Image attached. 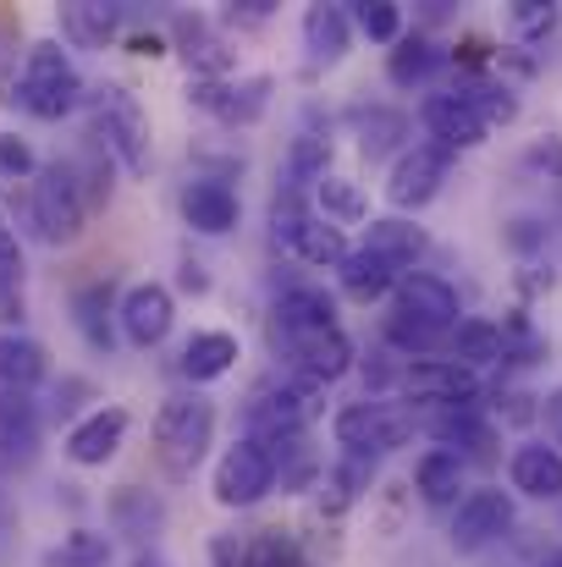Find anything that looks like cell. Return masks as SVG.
Listing matches in <instances>:
<instances>
[{
    "label": "cell",
    "mask_w": 562,
    "mask_h": 567,
    "mask_svg": "<svg viewBox=\"0 0 562 567\" xmlns=\"http://www.w3.org/2000/svg\"><path fill=\"white\" fill-rule=\"evenodd\" d=\"M237 359H243V348H237L232 331H193L183 342L177 370H183V380H193V385H215V380H226L237 370Z\"/></svg>",
    "instance_id": "ffe728a7"
},
{
    "label": "cell",
    "mask_w": 562,
    "mask_h": 567,
    "mask_svg": "<svg viewBox=\"0 0 562 567\" xmlns=\"http://www.w3.org/2000/svg\"><path fill=\"white\" fill-rule=\"evenodd\" d=\"M116 287L100 276V281H83L78 292H72V326H78V337L94 348V353H111L116 348Z\"/></svg>",
    "instance_id": "e0dca14e"
},
{
    "label": "cell",
    "mask_w": 562,
    "mask_h": 567,
    "mask_svg": "<svg viewBox=\"0 0 562 567\" xmlns=\"http://www.w3.org/2000/svg\"><path fill=\"white\" fill-rule=\"evenodd\" d=\"M237 567H304L298 546L282 535V529H259L248 546H243V563Z\"/></svg>",
    "instance_id": "b9f144b4"
},
{
    "label": "cell",
    "mask_w": 562,
    "mask_h": 567,
    "mask_svg": "<svg viewBox=\"0 0 562 567\" xmlns=\"http://www.w3.org/2000/svg\"><path fill=\"white\" fill-rule=\"evenodd\" d=\"M375 424H380V402H348V408H337V419H331V435H337V446L348 452V457H375Z\"/></svg>",
    "instance_id": "e575fe53"
},
{
    "label": "cell",
    "mask_w": 562,
    "mask_h": 567,
    "mask_svg": "<svg viewBox=\"0 0 562 567\" xmlns=\"http://www.w3.org/2000/svg\"><path fill=\"white\" fill-rule=\"evenodd\" d=\"M397 391L419 408H480V375L463 370L458 359H408Z\"/></svg>",
    "instance_id": "8992f818"
},
{
    "label": "cell",
    "mask_w": 562,
    "mask_h": 567,
    "mask_svg": "<svg viewBox=\"0 0 562 567\" xmlns=\"http://www.w3.org/2000/svg\"><path fill=\"white\" fill-rule=\"evenodd\" d=\"M116 22H122V11H116V6L72 0V6H61V44H78V50H105V44L116 39Z\"/></svg>",
    "instance_id": "484cf974"
},
{
    "label": "cell",
    "mask_w": 562,
    "mask_h": 567,
    "mask_svg": "<svg viewBox=\"0 0 562 567\" xmlns=\"http://www.w3.org/2000/svg\"><path fill=\"white\" fill-rule=\"evenodd\" d=\"M469 485V463L458 457V452H447V446H430L419 463H413V491H419V502H430V507H458L463 491Z\"/></svg>",
    "instance_id": "7402d4cb"
},
{
    "label": "cell",
    "mask_w": 562,
    "mask_h": 567,
    "mask_svg": "<svg viewBox=\"0 0 562 567\" xmlns=\"http://www.w3.org/2000/svg\"><path fill=\"white\" fill-rule=\"evenodd\" d=\"M187 100L198 105V111H210L215 122H226V127H254L259 116H265V105H270V78H243V83H232V78H187Z\"/></svg>",
    "instance_id": "7c38bea8"
},
{
    "label": "cell",
    "mask_w": 562,
    "mask_h": 567,
    "mask_svg": "<svg viewBox=\"0 0 562 567\" xmlns=\"http://www.w3.org/2000/svg\"><path fill=\"white\" fill-rule=\"evenodd\" d=\"M89 122H94V144L133 177H150V116L139 105V94L127 83H100L89 89Z\"/></svg>",
    "instance_id": "7a4b0ae2"
},
{
    "label": "cell",
    "mask_w": 562,
    "mask_h": 567,
    "mask_svg": "<svg viewBox=\"0 0 562 567\" xmlns=\"http://www.w3.org/2000/svg\"><path fill=\"white\" fill-rule=\"evenodd\" d=\"M320 177H331V138L326 133H298L287 144V183L315 188Z\"/></svg>",
    "instance_id": "d590c367"
},
{
    "label": "cell",
    "mask_w": 562,
    "mask_h": 567,
    "mask_svg": "<svg viewBox=\"0 0 562 567\" xmlns=\"http://www.w3.org/2000/svg\"><path fill=\"white\" fill-rule=\"evenodd\" d=\"M447 172H452V150H441V144H408V150L391 161L386 198H391L397 209H425V204L441 193Z\"/></svg>",
    "instance_id": "8fae6325"
},
{
    "label": "cell",
    "mask_w": 562,
    "mask_h": 567,
    "mask_svg": "<svg viewBox=\"0 0 562 567\" xmlns=\"http://www.w3.org/2000/svg\"><path fill=\"white\" fill-rule=\"evenodd\" d=\"M452 94H458L463 105H474V116H480L486 127H497V122H513V116H519L513 89H508V83H497V78H458V83H452Z\"/></svg>",
    "instance_id": "d6a6232c"
},
{
    "label": "cell",
    "mask_w": 562,
    "mask_h": 567,
    "mask_svg": "<svg viewBox=\"0 0 562 567\" xmlns=\"http://www.w3.org/2000/svg\"><path fill=\"white\" fill-rule=\"evenodd\" d=\"M44 375H50L44 342H33L22 331H0V391H33Z\"/></svg>",
    "instance_id": "d4e9b609"
},
{
    "label": "cell",
    "mask_w": 562,
    "mask_h": 567,
    "mask_svg": "<svg viewBox=\"0 0 562 567\" xmlns=\"http://www.w3.org/2000/svg\"><path fill=\"white\" fill-rule=\"evenodd\" d=\"M541 567H562V546H558V551H546V563H541Z\"/></svg>",
    "instance_id": "681fc988"
},
{
    "label": "cell",
    "mask_w": 562,
    "mask_h": 567,
    "mask_svg": "<svg viewBox=\"0 0 562 567\" xmlns=\"http://www.w3.org/2000/svg\"><path fill=\"white\" fill-rule=\"evenodd\" d=\"M39 155H33V144L22 138V133H0V177H11V183H22V177H39Z\"/></svg>",
    "instance_id": "7bdbcfd3"
},
{
    "label": "cell",
    "mask_w": 562,
    "mask_h": 567,
    "mask_svg": "<svg viewBox=\"0 0 562 567\" xmlns=\"http://www.w3.org/2000/svg\"><path fill=\"white\" fill-rule=\"evenodd\" d=\"M33 122H61L78 105H89V83L72 61V50L61 39H33L22 50V72H17V94H11Z\"/></svg>",
    "instance_id": "6da1fadb"
},
{
    "label": "cell",
    "mask_w": 562,
    "mask_h": 567,
    "mask_svg": "<svg viewBox=\"0 0 562 567\" xmlns=\"http://www.w3.org/2000/svg\"><path fill=\"white\" fill-rule=\"evenodd\" d=\"M287 248H293L304 265H315V270H343V259L354 254L348 237H343V226H331L326 215H304V226L293 231Z\"/></svg>",
    "instance_id": "4316f807"
},
{
    "label": "cell",
    "mask_w": 562,
    "mask_h": 567,
    "mask_svg": "<svg viewBox=\"0 0 562 567\" xmlns=\"http://www.w3.org/2000/svg\"><path fill=\"white\" fill-rule=\"evenodd\" d=\"M270 491H276V452H270L265 441L243 435V441H232V446L215 457V474H210L215 507L243 513V507H259Z\"/></svg>",
    "instance_id": "5b68a950"
},
{
    "label": "cell",
    "mask_w": 562,
    "mask_h": 567,
    "mask_svg": "<svg viewBox=\"0 0 562 567\" xmlns=\"http://www.w3.org/2000/svg\"><path fill=\"white\" fill-rule=\"evenodd\" d=\"M397 265H386L380 254L370 248H354L348 259H343V270H337V281H343V292L348 298H359V303H375V298H391V287H397Z\"/></svg>",
    "instance_id": "83f0119b"
},
{
    "label": "cell",
    "mask_w": 562,
    "mask_h": 567,
    "mask_svg": "<svg viewBox=\"0 0 562 567\" xmlns=\"http://www.w3.org/2000/svg\"><path fill=\"white\" fill-rule=\"evenodd\" d=\"M558 22H562V6H552V0H519V6H508V33L524 39V44L546 39Z\"/></svg>",
    "instance_id": "ab89813d"
},
{
    "label": "cell",
    "mask_w": 562,
    "mask_h": 567,
    "mask_svg": "<svg viewBox=\"0 0 562 567\" xmlns=\"http://www.w3.org/2000/svg\"><path fill=\"white\" fill-rule=\"evenodd\" d=\"M530 166H541V172H552V177H562V138H546V144H535L530 155H524Z\"/></svg>",
    "instance_id": "ee69618b"
},
{
    "label": "cell",
    "mask_w": 562,
    "mask_h": 567,
    "mask_svg": "<svg viewBox=\"0 0 562 567\" xmlns=\"http://www.w3.org/2000/svg\"><path fill=\"white\" fill-rule=\"evenodd\" d=\"M441 66H447V50H441L436 39H425V33H402V39L386 50V78H391L397 89H425Z\"/></svg>",
    "instance_id": "cb8c5ba5"
},
{
    "label": "cell",
    "mask_w": 562,
    "mask_h": 567,
    "mask_svg": "<svg viewBox=\"0 0 562 567\" xmlns=\"http://www.w3.org/2000/svg\"><path fill=\"white\" fill-rule=\"evenodd\" d=\"M127 430H133L127 408H122V402H100V408H89L83 419H72L61 452H67V463H78V468H105V463L127 446Z\"/></svg>",
    "instance_id": "9c48e42d"
},
{
    "label": "cell",
    "mask_w": 562,
    "mask_h": 567,
    "mask_svg": "<svg viewBox=\"0 0 562 567\" xmlns=\"http://www.w3.org/2000/svg\"><path fill=\"white\" fill-rule=\"evenodd\" d=\"M541 419H546V430H552V435L562 441V385L552 391V396H546V402H541Z\"/></svg>",
    "instance_id": "bcb514c9"
},
{
    "label": "cell",
    "mask_w": 562,
    "mask_h": 567,
    "mask_svg": "<svg viewBox=\"0 0 562 567\" xmlns=\"http://www.w3.org/2000/svg\"><path fill=\"white\" fill-rule=\"evenodd\" d=\"M0 226H6V220H0Z\"/></svg>",
    "instance_id": "f907efd6"
},
{
    "label": "cell",
    "mask_w": 562,
    "mask_h": 567,
    "mask_svg": "<svg viewBox=\"0 0 562 567\" xmlns=\"http://www.w3.org/2000/svg\"><path fill=\"white\" fill-rule=\"evenodd\" d=\"M39 446V402L33 391H0V468H22Z\"/></svg>",
    "instance_id": "ac0fdd59"
},
{
    "label": "cell",
    "mask_w": 562,
    "mask_h": 567,
    "mask_svg": "<svg viewBox=\"0 0 562 567\" xmlns=\"http://www.w3.org/2000/svg\"><path fill=\"white\" fill-rule=\"evenodd\" d=\"M359 248L380 254L386 265H397V270L408 276V270H419L430 237H425V226H413L408 215H375L370 226H365V243H359Z\"/></svg>",
    "instance_id": "d6986e66"
},
{
    "label": "cell",
    "mask_w": 562,
    "mask_h": 567,
    "mask_svg": "<svg viewBox=\"0 0 562 567\" xmlns=\"http://www.w3.org/2000/svg\"><path fill=\"white\" fill-rule=\"evenodd\" d=\"M72 166H78V183H83L89 209H105V204H111V193H116V183H111V177H116V161L94 144V150H89L83 161H72Z\"/></svg>",
    "instance_id": "60d3db41"
},
{
    "label": "cell",
    "mask_w": 562,
    "mask_h": 567,
    "mask_svg": "<svg viewBox=\"0 0 562 567\" xmlns=\"http://www.w3.org/2000/svg\"><path fill=\"white\" fill-rule=\"evenodd\" d=\"M315 204H320V215H326L331 226H359V220H370L365 188H359L354 177H337V172L315 183Z\"/></svg>",
    "instance_id": "1f68e13d"
},
{
    "label": "cell",
    "mask_w": 562,
    "mask_h": 567,
    "mask_svg": "<svg viewBox=\"0 0 562 567\" xmlns=\"http://www.w3.org/2000/svg\"><path fill=\"white\" fill-rule=\"evenodd\" d=\"M183 292H210V276H204V265H183Z\"/></svg>",
    "instance_id": "c3c4849f"
},
{
    "label": "cell",
    "mask_w": 562,
    "mask_h": 567,
    "mask_svg": "<svg viewBox=\"0 0 562 567\" xmlns=\"http://www.w3.org/2000/svg\"><path fill=\"white\" fill-rule=\"evenodd\" d=\"M172 326H177V298H172V287H161V281H133L127 292H122V303H116V337L127 342V348H161L166 337H172Z\"/></svg>",
    "instance_id": "52a82bcc"
},
{
    "label": "cell",
    "mask_w": 562,
    "mask_h": 567,
    "mask_svg": "<svg viewBox=\"0 0 562 567\" xmlns=\"http://www.w3.org/2000/svg\"><path fill=\"white\" fill-rule=\"evenodd\" d=\"M508 243H513V248H535V243H546V226L524 215V220H513V231H508Z\"/></svg>",
    "instance_id": "f6af8a7d"
},
{
    "label": "cell",
    "mask_w": 562,
    "mask_h": 567,
    "mask_svg": "<svg viewBox=\"0 0 562 567\" xmlns=\"http://www.w3.org/2000/svg\"><path fill=\"white\" fill-rule=\"evenodd\" d=\"M380 337H386V348L397 359H430L436 348H447V331H430V326H419V320H408L397 309L380 320Z\"/></svg>",
    "instance_id": "8d00e7d4"
},
{
    "label": "cell",
    "mask_w": 562,
    "mask_h": 567,
    "mask_svg": "<svg viewBox=\"0 0 562 567\" xmlns=\"http://www.w3.org/2000/svg\"><path fill=\"white\" fill-rule=\"evenodd\" d=\"M28 215H33V231L44 243H78L83 226H89V198H83V183H78V166L72 161H44L39 177H33V193H28Z\"/></svg>",
    "instance_id": "277c9868"
},
{
    "label": "cell",
    "mask_w": 562,
    "mask_h": 567,
    "mask_svg": "<svg viewBox=\"0 0 562 567\" xmlns=\"http://www.w3.org/2000/svg\"><path fill=\"white\" fill-rule=\"evenodd\" d=\"M22 243L11 237V226H0V315L6 320H22Z\"/></svg>",
    "instance_id": "74e56055"
},
{
    "label": "cell",
    "mask_w": 562,
    "mask_h": 567,
    "mask_svg": "<svg viewBox=\"0 0 562 567\" xmlns=\"http://www.w3.org/2000/svg\"><path fill=\"white\" fill-rule=\"evenodd\" d=\"M447 353L463 364V370H486V364H502L508 359V337H502V326L497 320H486V315H463L458 326H452V337H447Z\"/></svg>",
    "instance_id": "603a6c76"
},
{
    "label": "cell",
    "mask_w": 562,
    "mask_h": 567,
    "mask_svg": "<svg viewBox=\"0 0 562 567\" xmlns=\"http://www.w3.org/2000/svg\"><path fill=\"white\" fill-rule=\"evenodd\" d=\"M215 441V402L198 396V391H172L161 408H155V452L166 463L172 480H187L204 452Z\"/></svg>",
    "instance_id": "3957f363"
},
{
    "label": "cell",
    "mask_w": 562,
    "mask_h": 567,
    "mask_svg": "<svg viewBox=\"0 0 562 567\" xmlns=\"http://www.w3.org/2000/svg\"><path fill=\"white\" fill-rule=\"evenodd\" d=\"M177 204H183V220L198 237H226V231H237V215H243L226 177H187Z\"/></svg>",
    "instance_id": "9a60e30c"
},
{
    "label": "cell",
    "mask_w": 562,
    "mask_h": 567,
    "mask_svg": "<svg viewBox=\"0 0 562 567\" xmlns=\"http://www.w3.org/2000/svg\"><path fill=\"white\" fill-rule=\"evenodd\" d=\"M304 50L315 66H337L348 50H354V17L343 6H309L304 11Z\"/></svg>",
    "instance_id": "44dd1931"
},
{
    "label": "cell",
    "mask_w": 562,
    "mask_h": 567,
    "mask_svg": "<svg viewBox=\"0 0 562 567\" xmlns=\"http://www.w3.org/2000/svg\"><path fill=\"white\" fill-rule=\"evenodd\" d=\"M348 17H354V28H359L370 44H397V39H402V6H397V0H359Z\"/></svg>",
    "instance_id": "f35d334b"
},
{
    "label": "cell",
    "mask_w": 562,
    "mask_h": 567,
    "mask_svg": "<svg viewBox=\"0 0 562 567\" xmlns=\"http://www.w3.org/2000/svg\"><path fill=\"white\" fill-rule=\"evenodd\" d=\"M111 535H100V529H72V535H61L55 546H44L39 551V567H111Z\"/></svg>",
    "instance_id": "4dcf8cb0"
},
{
    "label": "cell",
    "mask_w": 562,
    "mask_h": 567,
    "mask_svg": "<svg viewBox=\"0 0 562 567\" xmlns=\"http://www.w3.org/2000/svg\"><path fill=\"white\" fill-rule=\"evenodd\" d=\"M508 480L530 502H562V452L546 441H524L508 457Z\"/></svg>",
    "instance_id": "2e32d148"
},
{
    "label": "cell",
    "mask_w": 562,
    "mask_h": 567,
    "mask_svg": "<svg viewBox=\"0 0 562 567\" xmlns=\"http://www.w3.org/2000/svg\"><path fill=\"white\" fill-rule=\"evenodd\" d=\"M287 342V353H293V364L304 370V375H315L320 385H337V380L348 375L354 364H359V353H354V337L343 331V326H320V331H304V337H282Z\"/></svg>",
    "instance_id": "5bb4252c"
},
{
    "label": "cell",
    "mask_w": 562,
    "mask_h": 567,
    "mask_svg": "<svg viewBox=\"0 0 562 567\" xmlns=\"http://www.w3.org/2000/svg\"><path fill=\"white\" fill-rule=\"evenodd\" d=\"M354 133H359V150L370 155V161H380V155H402L408 144V116L402 111H391V105H370V111H354Z\"/></svg>",
    "instance_id": "f546056e"
},
{
    "label": "cell",
    "mask_w": 562,
    "mask_h": 567,
    "mask_svg": "<svg viewBox=\"0 0 562 567\" xmlns=\"http://www.w3.org/2000/svg\"><path fill=\"white\" fill-rule=\"evenodd\" d=\"M419 122H425V133H430V144H441V150H480L486 138H491V127L474 116V105H463L452 89H441V94H425V105H419Z\"/></svg>",
    "instance_id": "4fadbf2b"
},
{
    "label": "cell",
    "mask_w": 562,
    "mask_h": 567,
    "mask_svg": "<svg viewBox=\"0 0 562 567\" xmlns=\"http://www.w3.org/2000/svg\"><path fill=\"white\" fill-rule=\"evenodd\" d=\"M320 326H337V303L320 287L282 292V303H276V331L282 337H304V331H320Z\"/></svg>",
    "instance_id": "f1b7e54d"
},
{
    "label": "cell",
    "mask_w": 562,
    "mask_h": 567,
    "mask_svg": "<svg viewBox=\"0 0 562 567\" xmlns=\"http://www.w3.org/2000/svg\"><path fill=\"white\" fill-rule=\"evenodd\" d=\"M133 55H150V61H155V55H166V39H161V33H139V39H133Z\"/></svg>",
    "instance_id": "7dc6e473"
},
{
    "label": "cell",
    "mask_w": 562,
    "mask_h": 567,
    "mask_svg": "<svg viewBox=\"0 0 562 567\" xmlns=\"http://www.w3.org/2000/svg\"><path fill=\"white\" fill-rule=\"evenodd\" d=\"M161 502H150V491H139V485H122V491H111V524L122 529V535H133V540H150L155 529H161Z\"/></svg>",
    "instance_id": "836d02e7"
},
{
    "label": "cell",
    "mask_w": 562,
    "mask_h": 567,
    "mask_svg": "<svg viewBox=\"0 0 562 567\" xmlns=\"http://www.w3.org/2000/svg\"><path fill=\"white\" fill-rule=\"evenodd\" d=\"M391 309L408 315V320H419V326H430V331H447V337H452V326L463 320L458 287H452L447 276H436V270H408V276H397Z\"/></svg>",
    "instance_id": "30bf717a"
},
{
    "label": "cell",
    "mask_w": 562,
    "mask_h": 567,
    "mask_svg": "<svg viewBox=\"0 0 562 567\" xmlns=\"http://www.w3.org/2000/svg\"><path fill=\"white\" fill-rule=\"evenodd\" d=\"M508 529H513V496L502 485H480V491H463L447 540H452V551L469 557V551H486L491 540H502Z\"/></svg>",
    "instance_id": "ba28073f"
}]
</instances>
